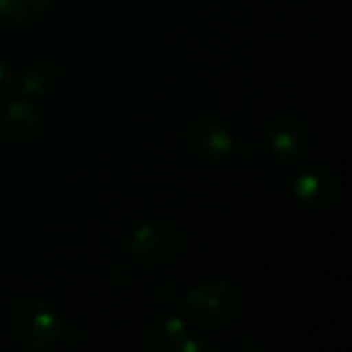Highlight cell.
Instances as JSON below:
<instances>
[{
  "label": "cell",
  "instance_id": "6da1fadb",
  "mask_svg": "<svg viewBox=\"0 0 352 352\" xmlns=\"http://www.w3.org/2000/svg\"><path fill=\"white\" fill-rule=\"evenodd\" d=\"M243 307V295L237 285L229 280H210L194 287L184 299V314L188 326L200 332L214 334L229 330Z\"/></svg>",
  "mask_w": 352,
  "mask_h": 352
},
{
  "label": "cell",
  "instance_id": "7a4b0ae2",
  "mask_svg": "<svg viewBox=\"0 0 352 352\" xmlns=\"http://www.w3.org/2000/svg\"><path fill=\"white\" fill-rule=\"evenodd\" d=\"M12 340L27 351H47L62 338V324L56 309L37 295H21L8 314Z\"/></svg>",
  "mask_w": 352,
  "mask_h": 352
},
{
  "label": "cell",
  "instance_id": "3957f363",
  "mask_svg": "<svg viewBox=\"0 0 352 352\" xmlns=\"http://www.w3.org/2000/svg\"><path fill=\"white\" fill-rule=\"evenodd\" d=\"M184 231L165 219L144 221L128 235V256L140 268H165L175 262L184 250Z\"/></svg>",
  "mask_w": 352,
  "mask_h": 352
},
{
  "label": "cell",
  "instance_id": "277c9868",
  "mask_svg": "<svg viewBox=\"0 0 352 352\" xmlns=\"http://www.w3.org/2000/svg\"><path fill=\"white\" fill-rule=\"evenodd\" d=\"M184 140L192 155L206 163H221L235 148V140L229 128L217 116L204 111L192 116L186 122Z\"/></svg>",
  "mask_w": 352,
  "mask_h": 352
},
{
  "label": "cell",
  "instance_id": "5b68a950",
  "mask_svg": "<svg viewBox=\"0 0 352 352\" xmlns=\"http://www.w3.org/2000/svg\"><path fill=\"white\" fill-rule=\"evenodd\" d=\"M268 144L274 157L283 163H301L309 157L314 140L307 124L295 113H280L270 122Z\"/></svg>",
  "mask_w": 352,
  "mask_h": 352
},
{
  "label": "cell",
  "instance_id": "8992f818",
  "mask_svg": "<svg viewBox=\"0 0 352 352\" xmlns=\"http://www.w3.org/2000/svg\"><path fill=\"white\" fill-rule=\"evenodd\" d=\"M293 192L303 208L328 210L338 198V179L326 165H309L297 175Z\"/></svg>",
  "mask_w": 352,
  "mask_h": 352
},
{
  "label": "cell",
  "instance_id": "52a82bcc",
  "mask_svg": "<svg viewBox=\"0 0 352 352\" xmlns=\"http://www.w3.org/2000/svg\"><path fill=\"white\" fill-rule=\"evenodd\" d=\"M0 130L14 144H31L41 130L39 111L25 99H12L2 107Z\"/></svg>",
  "mask_w": 352,
  "mask_h": 352
},
{
  "label": "cell",
  "instance_id": "ba28073f",
  "mask_svg": "<svg viewBox=\"0 0 352 352\" xmlns=\"http://www.w3.org/2000/svg\"><path fill=\"white\" fill-rule=\"evenodd\" d=\"M190 336L188 322L165 314L153 318L142 330V344L151 352H182Z\"/></svg>",
  "mask_w": 352,
  "mask_h": 352
},
{
  "label": "cell",
  "instance_id": "9c48e42d",
  "mask_svg": "<svg viewBox=\"0 0 352 352\" xmlns=\"http://www.w3.org/2000/svg\"><path fill=\"white\" fill-rule=\"evenodd\" d=\"M58 80V66L52 62H35L21 74V89L27 95H39Z\"/></svg>",
  "mask_w": 352,
  "mask_h": 352
},
{
  "label": "cell",
  "instance_id": "30bf717a",
  "mask_svg": "<svg viewBox=\"0 0 352 352\" xmlns=\"http://www.w3.org/2000/svg\"><path fill=\"white\" fill-rule=\"evenodd\" d=\"M52 0H0V16L14 23H33L45 14Z\"/></svg>",
  "mask_w": 352,
  "mask_h": 352
},
{
  "label": "cell",
  "instance_id": "8fae6325",
  "mask_svg": "<svg viewBox=\"0 0 352 352\" xmlns=\"http://www.w3.org/2000/svg\"><path fill=\"white\" fill-rule=\"evenodd\" d=\"M217 344L206 338V336H198V334H190L182 352H214Z\"/></svg>",
  "mask_w": 352,
  "mask_h": 352
},
{
  "label": "cell",
  "instance_id": "7c38bea8",
  "mask_svg": "<svg viewBox=\"0 0 352 352\" xmlns=\"http://www.w3.org/2000/svg\"><path fill=\"white\" fill-rule=\"evenodd\" d=\"M227 351L229 352H262L260 344L250 338V336H239L237 340H231L227 344Z\"/></svg>",
  "mask_w": 352,
  "mask_h": 352
},
{
  "label": "cell",
  "instance_id": "4fadbf2b",
  "mask_svg": "<svg viewBox=\"0 0 352 352\" xmlns=\"http://www.w3.org/2000/svg\"><path fill=\"white\" fill-rule=\"evenodd\" d=\"M10 85H12V70H10V66L0 58V99L10 91Z\"/></svg>",
  "mask_w": 352,
  "mask_h": 352
}]
</instances>
